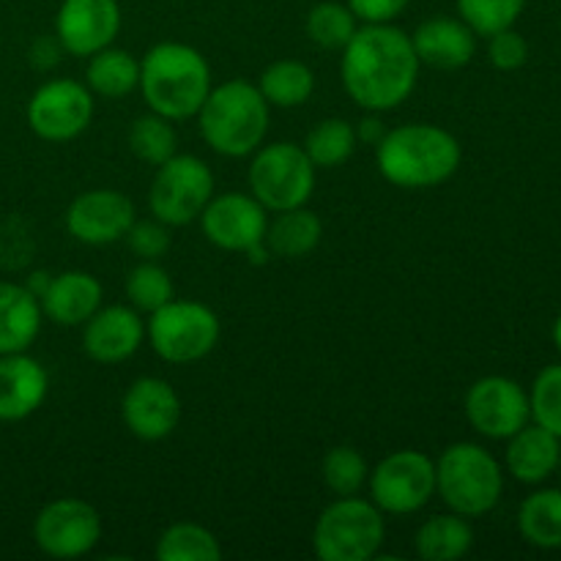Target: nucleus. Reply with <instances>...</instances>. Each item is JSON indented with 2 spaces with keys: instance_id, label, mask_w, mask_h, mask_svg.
Masks as SVG:
<instances>
[{
  "instance_id": "nucleus-1",
  "label": "nucleus",
  "mask_w": 561,
  "mask_h": 561,
  "mask_svg": "<svg viewBox=\"0 0 561 561\" xmlns=\"http://www.w3.org/2000/svg\"><path fill=\"white\" fill-rule=\"evenodd\" d=\"M420 58L411 36L392 22L356 27L343 47V88L359 107L370 113L394 110L414 93Z\"/></svg>"
},
{
  "instance_id": "nucleus-2",
  "label": "nucleus",
  "mask_w": 561,
  "mask_h": 561,
  "mask_svg": "<svg viewBox=\"0 0 561 561\" xmlns=\"http://www.w3.org/2000/svg\"><path fill=\"white\" fill-rule=\"evenodd\" d=\"M460 157L458 137L433 124L394 126L376 146L378 173L400 190L444 184L458 173Z\"/></svg>"
},
{
  "instance_id": "nucleus-3",
  "label": "nucleus",
  "mask_w": 561,
  "mask_h": 561,
  "mask_svg": "<svg viewBox=\"0 0 561 561\" xmlns=\"http://www.w3.org/2000/svg\"><path fill=\"white\" fill-rule=\"evenodd\" d=\"M142 99L151 113L170 121H186L197 115L211 91L208 60L195 47L181 42H162L140 60Z\"/></svg>"
},
{
  "instance_id": "nucleus-4",
  "label": "nucleus",
  "mask_w": 561,
  "mask_h": 561,
  "mask_svg": "<svg viewBox=\"0 0 561 561\" xmlns=\"http://www.w3.org/2000/svg\"><path fill=\"white\" fill-rule=\"evenodd\" d=\"M201 135L222 157H250L268 131V102L261 88L247 80L211 85L197 110Z\"/></svg>"
},
{
  "instance_id": "nucleus-5",
  "label": "nucleus",
  "mask_w": 561,
  "mask_h": 561,
  "mask_svg": "<svg viewBox=\"0 0 561 561\" xmlns=\"http://www.w3.org/2000/svg\"><path fill=\"white\" fill-rule=\"evenodd\" d=\"M504 491L502 466L480 444H453L436 460V493L453 513L480 518L491 513Z\"/></svg>"
},
{
  "instance_id": "nucleus-6",
  "label": "nucleus",
  "mask_w": 561,
  "mask_h": 561,
  "mask_svg": "<svg viewBox=\"0 0 561 561\" xmlns=\"http://www.w3.org/2000/svg\"><path fill=\"white\" fill-rule=\"evenodd\" d=\"M387 524L373 502L340 496L329 504L312 529V551L321 561H370L381 551Z\"/></svg>"
},
{
  "instance_id": "nucleus-7",
  "label": "nucleus",
  "mask_w": 561,
  "mask_h": 561,
  "mask_svg": "<svg viewBox=\"0 0 561 561\" xmlns=\"http://www.w3.org/2000/svg\"><path fill=\"white\" fill-rule=\"evenodd\" d=\"M316 164L296 142H272L257 148L250 162L252 197L266 211H288L307 206L316 190Z\"/></svg>"
},
{
  "instance_id": "nucleus-8",
  "label": "nucleus",
  "mask_w": 561,
  "mask_h": 561,
  "mask_svg": "<svg viewBox=\"0 0 561 561\" xmlns=\"http://www.w3.org/2000/svg\"><path fill=\"white\" fill-rule=\"evenodd\" d=\"M148 343L170 365H192L217 348L219 318L211 307L201 301L170 299L151 312L146 327Z\"/></svg>"
},
{
  "instance_id": "nucleus-9",
  "label": "nucleus",
  "mask_w": 561,
  "mask_h": 561,
  "mask_svg": "<svg viewBox=\"0 0 561 561\" xmlns=\"http://www.w3.org/2000/svg\"><path fill=\"white\" fill-rule=\"evenodd\" d=\"M214 197V173L201 157L173 153L162 162L148 190V206L159 222L170 228L195 222Z\"/></svg>"
},
{
  "instance_id": "nucleus-10",
  "label": "nucleus",
  "mask_w": 561,
  "mask_h": 561,
  "mask_svg": "<svg viewBox=\"0 0 561 561\" xmlns=\"http://www.w3.org/2000/svg\"><path fill=\"white\" fill-rule=\"evenodd\" d=\"M367 482L383 515L420 513L436 496V463L416 449H398L370 471Z\"/></svg>"
},
{
  "instance_id": "nucleus-11",
  "label": "nucleus",
  "mask_w": 561,
  "mask_h": 561,
  "mask_svg": "<svg viewBox=\"0 0 561 561\" xmlns=\"http://www.w3.org/2000/svg\"><path fill=\"white\" fill-rule=\"evenodd\" d=\"M91 118V88L69 77L44 82L27 102V126L47 142L75 140L88 129Z\"/></svg>"
},
{
  "instance_id": "nucleus-12",
  "label": "nucleus",
  "mask_w": 561,
  "mask_h": 561,
  "mask_svg": "<svg viewBox=\"0 0 561 561\" xmlns=\"http://www.w3.org/2000/svg\"><path fill=\"white\" fill-rule=\"evenodd\" d=\"M33 540L53 559H80L102 540V515L82 499H58L38 513Z\"/></svg>"
},
{
  "instance_id": "nucleus-13",
  "label": "nucleus",
  "mask_w": 561,
  "mask_h": 561,
  "mask_svg": "<svg viewBox=\"0 0 561 561\" xmlns=\"http://www.w3.org/2000/svg\"><path fill=\"white\" fill-rule=\"evenodd\" d=\"M466 416L477 433L488 438H510L529 425V394L513 378H480L466 394Z\"/></svg>"
},
{
  "instance_id": "nucleus-14",
  "label": "nucleus",
  "mask_w": 561,
  "mask_h": 561,
  "mask_svg": "<svg viewBox=\"0 0 561 561\" xmlns=\"http://www.w3.org/2000/svg\"><path fill=\"white\" fill-rule=\"evenodd\" d=\"M201 225L206 239L225 252H250L266 241V208L252 195L225 192L203 208Z\"/></svg>"
},
{
  "instance_id": "nucleus-15",
  "label": "nucleus",
  "mask_w": 561,
  "mask_h": 561,
  "mask_svg": "<svg viewBox=\"0 0 561 561\" xmlns=\"http://www.w3.org/2000/svg\"><path fill=\"white\" fill-rule=\"evenodd\" d=\"M121 31L118 0H64L55 16V36L69 55L91 58L110 47Z\"/></svg>"
},
{
  "instance_id": "nucleus-16",
  "label": "nucleus",
  "mask_w": 561,
  "mask_h": 561,
  "mask_svg": "<svg viewBox=\"0 0 561 561\" xmlns=\"http://www.w3.org/2000/svg\"><path fill=\"white\" fill-rule=\"evenodd\" d=\"M135 222V203L118 190H88L71 201L66 228L77 241L91 247L113 244Z\"/></svg>"
},
{
  "instance_id": "nucleus-17",
  "label": "nucleus",
  "mask_w": 561,
  "mask_h": 561,
  "mask_svg": "<svg viewBox=\"0 0 561 561\" xmlns=\"http://www.w3.org/2000/svg\"><path fill=\"white\" fill-rule=\"evenodd\" d=\"M126 431L140 442H162L179 427L181 400L164 378L142 376L121 400Z\"/></svg>"
},
{
  "instance_id": "nucleus-18",
  "label": "nucleus",
  "mask_w": 561,
  "mask_h": 561,
  "mask_svg": "<svg viewBox=\"0 0 561 561\" xmlns=\"http://www.w3.org/2000/svg\"><path fill=\"white\" fill-rule=\"evenodd\" d=\"M142 340H146V321L135 307H99L82 323V348L99 365H121L137 354Z\"/></svg>"
},
{
  "instance_id": "nucleus-19",
  "label": "nucleus",
  "mask_w": 561,
  "mask_h": 561,
  "mask_svg": "<svg viewBox=\"0 0 561 561\" xmlns=\"http://www.w3.org/2000/svg\"><path fill=\"white\" fill-rule=\"evenodd\" d=\"M47 389V370L25 351L0 356V422L27 420L42 409Z\"/></svg>"
},
{
  "instance_id": "nucleus-20",
  "label": "nucleus",
  "mask_w": 561,
  "mask_h": 561,
  "mask_svg": "<svg viewBox=\"0 0 561 561\" xmlns=\"http://www.w3.org/2000/svg\"><path fill=\"white\" fill-rule=\"evenodd\" d=\"M420 64L433 69H463L477 49V33L463 20L453 16H433L425 20L411 36Z\"/></svg>"
},
{
  "instance_id": "nucleus-21",
  "label": "nucleus",
  "mask_w": 561,
  "mask_h": 561,
  "mask_svg": "<svg viewBox=\"0 0 561 561\" xmlns=\"http://www.w3.org/2000/svg\"><path fill=\"white\" fill-rule=\"evenodd\" d=\"M38 305L58 327H82L102 307V283L88 272L55 274L38 296Z\"/></svg>"
},
{
  "instance_id": "nucleus-22",
  "label": "nucleus",
  "mask_w": 561,
  "mask_h": 561,
  "mask_svg": "<svg viewBox=\"0 0 561 561\" xmlns=\"http://www.w3.org/2000/svg\"><path fill=\"white\" fill-rule=\"evenodd\" d=\"M42 305L25 285L0 279V356L31 348L42 329Z\"/></svg>"
},
{
  "instance_id": "nucleus-23",
  "label": "nucleus",
  "mask_w": 561,
  "mask_h": 561,
  "mask_svg": "<svg viewBox=\"0 0 561 561\" xmlns=\"http://www.w3.org/2000/svg\"><path fill=\"white\" fill-rule=\"evenodd\" d=\"M559 436L546 431L542 425H524L515 436H510L507 469L515 480L535 485L551 477L559 466Z\"/></svg>"
},
{
  "instance_id": "nucleus-24",
  "label": "nucleus",
  "mask_w": 561,
  "mask_h": 561,
  "mask_svg": "<svg viewBox=\"0 0 561 561\" xmlns=\"http://www.w3.org/2000/svg\"><path fill=\"white\" fill-rule=\"evenodd\" d=\"M323 239V222L316 211L299 206L288 208V211H277V219L268 222L266 228V247L272 255L288 257H305L321 244Z\"/></svg>"
},
{
  "instance_id": "nucleus-25",
  "label": "nucleus",
  "mask_w": 561,
  "mask_h": 561,
  "mask_svg": "<svg viewBox=\"0 0 561 561\" xmlns=\"http://www.w3.org/2000/svg\"><path fill=\"white\" fill-rule=\"evenodd\" d=\"M474 546V531L463 515H433L416 531V553L425 561H458Z\"/></svg>"
},
{
  "instance_id": "nucleus-26",
  "label": "nucleus",
  "mask_w": 561,
  "mask_h": 561,
  "mask_svg": "<svg viewBox=\"0 0 561 561\" xmlns=\"http://www.w3.org/2000/svg\"><path fill=\"white\" fill-rule=\"evenodd\" d=\"M91 93L104 99H121L140 85V60L126 49L104 47L91 55L85 69Z\"/></svg>"
},
{
  "instance_id": "nucleus-27",
  "label": "nucleus",
  "mask_w": 561,
  "mask_h": 561,
  "mask_svg": "<svg viewBox=\"0 0 561 561\" xmlns=\"http://www.w3.org/2000/svg\"><path fill=\"white\" fill-rule=\"evenodd\" d=\"M263 99L268 102V107L279 110H294L301 107L305 102H310L312 91H316V75L310 71V66L301 64V60H274L272 66H266V71L257 80Z\"/></svg>"
},
{
  "instance_id": "nucleus-28",
  "label": "nucleus",
  "mask_w": 561,
  "mask_h": 561,
  "mask_svg": "<svg viewBox=\"0 0 561 561\" xmlns=\"http://www.w3.org/2000/svg\"><path fill=\"white\" fill-rule=\"evenodd\" d=\"M518 529L537 548H561V491L531 493L518 513Z\"/></svg>"
},
{
  "instance_id": "nucleus-29",
  "label": "nucleus",
  "mask_w": 561,
  "mask_h": 561,
  "mask_svg": "<svg viewBox=\"0 0 561 561\" xmlns=\"http://www.w3.org/2000/svg\"><path fill=\"white\" fill-rule=\"evenodd\" d=\"M159 561H219L222 559V546L208 531L206 526L197 524H173L162 531L157 540Z\"/></svg>"
},
{
  "instance_id": "nucleus-30",
  "label": "nucleus",
  "mask_w": 561,
  "mask_h": 561,
  "mask_svg": "<svg viewBox=\"0 0 561 561\" xmlns=\"http://www.w3.org/2000/svg\"><path fill=\"white\" fill-rule=\"evenodd\" d=\"M126 142H129L131 153L140 162L151 164V168H159L173 153H179V135L173 129V121L159 113L135 118V124L129 126V135H126Z\"/></svg>"
},
{
  "instance_id": "nucleus-31",
  "label": "nucleus",
  "mask_w": 561,
  "mask_h": 561,
  "mask_svg": "<svg viewBox=\"0 0 561 561\" xmlns=\"http://www.w3.org/2000/svg\"><path fill=\"white\" fill-rule=\"evenodd\" d=\"M356 129L343 118H327L310 129L305 151L316 168H337L356 151Z\"/></svg>"
},
{
  "instance_id": "nucleus-32",
  "label": "nucleus",
  "mask_w": 561,
  "mask_h": 561,
  "mask_svg": "<svg viewBox=\"0 0 561 561\" xmlns=\"http://www.w3.org/2000/svg\"><path fill=\"white\" fill-rule=\"evenodd\" d=\"M307 36L312 44L323 49H343L356 33V16L348 9V3L327 0V3L312 5L307 14Z\"/></svg>"
},
{
  "instance_id": "nucleus-33",
  "label": "nucleus",
  "mask_w": 561,
  "mask_h": 561,
  "mask_svg": "<svg viewBox=\"0 0 561 561\" xmlns=\"http://www.w3.org/2000/svg\"><path fill=\"white\" fill-rule=\"evenodd\" d=\"M126 299L137 312H157L159 307L173 299V279L157 266V261H142L140 266L126 274Z\"/></svg>"
},
{
  "instance_id": "nucleus-34",
  "label": "nucleus",
  "mask_w": 561,
  "mask_h": 561,
  "mask_svg": "<svg viewBox=\"0 0 561 561\" xmlns=\"http://www.w3.org/2000/svg\"><path fill=\"white\" fill-rule=\"evenodd\" d=\"M321 474L334 496H356L367 485L370 469H367V460L362 458L359 449L334 447L323 458Z\"/></svg>"
},
{
  "instance_id": "nucleus-35",
  "label": "nucleus",
  "mask_w": 561,
  "mask_h": 561,
  "mask_svg": "<svg viewBox=\"0 0 561 561\" xmlns=\"http://www.w3.org/2000/svg\"><path fill=\"white\" fill-rule=\"evenodd\" d=\"M524 5L526 0H458L460 20L477 36H493V33L513 27Z\"/></svg>"
},
{
  "instance_id": "nucleus-36",
  "label": "nucleus",
  "mask_w": 561,
  "mask_h": 561,
  "mask_svg": "<svg viewBox=\"0 0 561 561\" xmlns=\"http://www.w3.org/2000/svg\"><path fill=\"white\" fill-rule=\"evenodd\" d=\"M529 403L537 425H542L553 436L561 438V365L546 367L537 376Z\"/></svg>"
},
{
  "instance_id": "nucleus-37",
  "label": "nucleus",
  "mask_w": 561,
  "mask_h": 561,
  "mask_svg": "<svg viewBox=\"0 0 561 561\" xmlns=\"http://www.w3.org/2000/svg\"><path fill=\"white\" fill-rule=\"evenodd\" d=\"M124 239L140 261H159L170 250V225L159 222L157 217L140 222L135 219Z\"/></svg>"
},
{
  "instance_id": "nucleus-38",
  "label": "nucleus",
  "mask_w": 561,
  "mask_h": 561,
  "mask_svg": "<svg viewBox=\"0 0 561 561\" xmlns=\"http://www.w3.org/2000/svg\"><path fill=\"white\" fill-rule=\"evenodd\" d=\"M491 44H488V55H491V64L502 71H515L526 64L529 58V44L520 33H515L513 27L507 31L493 33Z\"/></svg>"
},
{
  "instance_id": "nucleus-39",
  "label": "nucleus",
  "mask_w": 561,
  "mask_h": 561,
  "mask_svg": "<svg viewBox=\"0 0 561 561\" xmlns=\"http://www.w3.org/2000/svg\"><path fill=\"white\" fill-rule=\"evenodd\" d=\"M409 3L411 0H348V9L354 11L356 20L378 25V22L398 20Z\"/></svg>"
},
{
  "instance_id": "nucleus-40",
  "label": "nucleus",
  "mask_w": 561,
  "mask_h": 561,
  "mask_svg": "<svg viewBox=\"0 0 561 561\" xmlns=\"http://www.w3.org/2000/svg\"><path fill=\"white\" fill-rule=\"evenodd\" d=\"M387 135V126L381 124L378 115H367V118L359 121V129H356V140L367 142V146H378Z\"/></svg>"
},
{
  "instance_id": "nucleus-41",
  "label": "nucleus",
  "mask_w": 561,
  "mask_h": 561,
  "mask_svg": "<svg viewBox=\"0 0 561 561\" xmlns=\"http://www.w3.org/2000/svg\"><path fill=\"white\" fill-rule=\"evenodd\" d=\"M553 340H557V348L561 351V316H559L557 327H553Z\"/></svg>"
}]
</instances>
